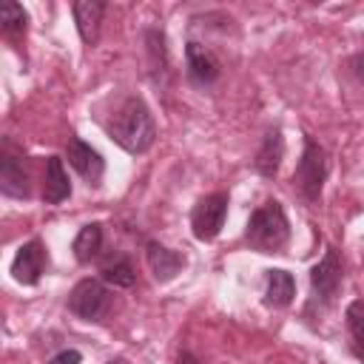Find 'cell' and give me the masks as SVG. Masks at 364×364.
<instances>
[{
    "mask_svg": "<svg viewBox=\"0 0 364 364\" xmlns=\"http://www.w3.org/2000/svg\"><path fill=\"white\" fill-rule=\"evenodd\" d=\"M111 139L128 154H145L156 139V122L142 97H128L108 119Z\"/></svg>",
    "mask_w": 364,
    "mask_h": 364,
    "instance_id": "obj_1",
    "label": "cell"
},
{
    "mask_svg": "<svg viewBox=\"0 0 364 364\" xmlns=\"http://www.w3.org/2000/svg\"><path fill=\"white\" fill-rule=\"evenodd\" d=\"M290 239V225L284 216V208L279 202H264L262 208H256L247 219L245 228V242L259 250V253H276L287 245Z\"/></svg>",
    "mask_w": 364,
    "mask_h": 364,
    "instance_id": "obj_2",
    "label": "cell"
},
{
    "mask_svg": "<svg viewBox=\"0 0 364 364\" xmlns=\"http://www.w3.org/2000/svg\"><path fill=\"white\" fill-rule=\"evenodd\" d=\"M324 176H327V156H324V148L316 142V139H304V151H301V159H299V168L293 173V182L296 188L301 191V196L307 202H316L321 196V185H324Z\"/></svg>",
    "mask_w": 364,
    "mask_h": 364,
    "instance_id": "obj_3",
    "label": "cell"
},
{
    "mask_svg": "<svg viewBox=\"0 0 364 364\" xmlns=\"http://www.w3.org/2000/svg\"><path fill=\"white\" fill-rule=\"evenodd\" d=\"M68 310L85 321H100L108 310V290L97 279H82L68 293Z\"/></svg>",
    "mask_w": 364,
    "mask_h": 364,
    "instance_id": "obj_4",
    "label": "cell"
},
{
    "mask_svg": "<svg viewBox=\"0 0 364 364\" xmlns=\"http://www.w3.org/2000/svg\"><path fill=\"white\" fill-rule=\"evenodd\" d=\"M225 213H228V193H210V196L199 199L193 208V216H191L193 236L202 242L216 239L225 225Z\"/></svg>",
    "mask_w": 364,
    "mask_h": 364,
    "instance_id": "obj_5",
    "label": "cell"
},
{
    "mask_svg": "<svg viewBox=\"0 0 364 364\" xmlns=\"http://www.w3.org/2000/svg\"><path fill=\"white\" fill-rule=\"evenodd\" d=\"M0 191L17 199L28 196V173L23 165V154L11 142H3V154H0Z\"/></svg>",
    "mask_w": 364,
    "mask_h": 364,
    "instance_id": "obj_6",
    "label": "cell"
},
{
    "mask_svg": "<svg viewBox=\"0 0 364 364\" xmlns=\"http://www.w3.org/2000/svg\"><path fill=\"white\" fill-rule=\"evenodd\" d=\"M341 262H338V253L333 247H327L324 259L310 270V284H313V296L316 301L321 304H330L338 293V284H341Z\"/></svg>",
    "mask_w": 364,
    "mask_h": 364,
    "instance_id": "obj_7",
    "label": "cell"
},
{
    "mask_svg": "<svg viewBox=\"0 0 364 364\" xmlns=\"http://www.w3.org/2000/svg\"><path fill=\"white\" fill-rule=\"evenodd\" d=\"M46 264H48V256H46V247L40 239H31L26 242L14 262H11V276L20 282V284H37L40 276L46 273Z\"/></svg>",
    "mask_w": 364,
    "mask_h": 364,
    "instance_id": "obj_8",
    "label": "cell"
},
{
    "mask_svg": "<svg viewBox=\"0 0 364 364\" xmlns=\"http://www.w3.org/2000/svg\"><path fill=\"white\" fill-rule=\"evenodd\" d=\"M68 162H71V168L88 182V185H100V179H102V171H105V162H102V156L88 145V142H82V139H77V136H71L68 139Z\"/></svg>",
    "mask_w": 364,
    "mask_h": 364,
    "instance_id": "obj_9",
    "label": "cell"
},
{
    "mask_svg": "<svg viewBox=\"0 0 364 364\" xmlns=\"http://www.w3.org/2000/svg\"><path fill=\"white\" fill-rule=\"evenodd\" d=\"M185 60H188V77L199 85H210L219 77V60L199 43H188L185 46Z\"/></svg>",
    "mask_w": 364,
    "mask_h": 364,
    "instance_id": "obj_10",
    "label": "cell"
},
{
    "mask_svg": "<svg viewBox=\"0 0 364 364\" xmlns=\"http://www.w3.org/2000/svg\"><path fill=\"white\" fill-rule=\"evenodd\" d=\"M145 259H148V267H151L156 282H171L182 270V264H185V259L176 250H171V247H165L159 242H148Z\"/></svg>",
    "mask_w": 364,
    "mask_h": 364,
    "instance_id": "obj_11",
    "label": "cell"
},
{
    "mask_svg": "<svg viewBox=\"0 0 364 364\" xmlns=\"http://www.w3.org/2000/svg\"><path fill=\"white\" fill-rule=\"evenodd\" d=\"M105 14V3L100 0H77L74 3V23L85 46H94L100 37V23Z\"/></svg>",
    "mask_w": 364,
    "mask_h": 364,
    "instance_id": "obj_12",
    "label": "cell"
},
{
    "mask_svg": "<svg viewBox=\"0 0 364 364\" xmlns=\"http://www.w3.org/2000/svg\"><path fill=\"white\" fill-rule=\"evenodd\" d=\"M71 196V182H68V173L63 168V159L60 156H48L46 159V182H43V199L48 205H60Z\"/></svg>",
    "mask_w": 364,
    "mask_h": 364,
    "instance_id": "obj_13",
    "label": "cell"
},
{
    "mask_svg": "<svg viewBox=\"0 0 364 364\" xmlns=\"http://www.w3.org/2000/svg\"><path fill=\"white\" fill-rule=\"evenodd\" d=\"M282 156H284V139H282V131L279 128H270L256 151V171L262 176H276L279 173V165H282Z\"/></svg>",
    "mask_w": 364,
    "mask_h": 364,
    "instance_id": "obj_14",
    "label": "cell"
},
{
    "mask_svg": "<svg viewBox=\"0 0 364 364\" xmlns=\"http://www.w3.org/2000/svg\"><path fill=\"white\" fill-rule=\"evenodd\" d=\"M293 296H296V282H293V276H290L287 270H267V293H264L267 304H273V307H287V304L293 301Z\"/></svg>",
    "mask_w": 364,
    "mask_h": 364,
    "instance_id": "obj_15",
    "label": "cell"
},
{
    "mask_svg": "<svg viewBox=\"0 0 364 364\" xmlns=\"http://www.w3.org/2000/svg\"><path fill=\"white\" fill-rule=\"evenodd\" d=\"M100 247H102V225H97V222L80 228V233L74 236V245H71L77 262H91L100 253Z\"/></svg>",
    "mask_w": 364,
    "mask_h": 364,
    "instance_id": "obj_16",
    "label": "cell"
},
{
    "mask_svg": "<svg viewBox=\"0 0 364 364\" xmlns=\"http://www.w3.org/2000/svg\"><path fill=\"white\" fill-rule=\"evenodd\" d=\"M102 279L108 284H114V287H134L136 273H134V264L128 259H117V262L102 267Z\"/></svg>",
    "mask_w": 364,
    "mask_h": 364,
    "instance_id": "obj_17",
    "label": "cell"
},
{
    "mask_svg": "<svg viewBox=\"0 0 364 364\" xmlns=\"http://www.w3.org/2000/svg\"><path fill=\"white\" fill-rule=\"evenodd\" d=\"M26 11H23V6L20 3H11V0H6L3 6H0V23H3V28L9 31V34H20V31H26Z\"/></svg>",
    "mask_w": 364,
    "mask_h": 364,
    "instance_id": "obj_18",
    "label": "cell"
},
{
    "mask_svg": "<svg viewBox=\"0 0 364 364\" xmlns=\"http://www.w3.org/2000/svg\"><path fill=\"white\" fill-rule=\"evenodd\" d=\"M347 324H350L353 338L361 344V355H364V301H353L347 307Z\"/></svg>",
    "mask_w": 364,
    "mask_h": 364,
    "instance_id": "obj_19",
    "label": "cell"
},
{
    "mask_svg": "<svg viewBox=\"0 0 364 364\" xmlns=\"http://www.w3.org/2000/svg\"><path fill=\"white\" fill-rule=\"evenodd\" d=\"M82 361V355L77 353V350H63V353H57L48 364H80Z\"/></svg>",
    "mask_w": 364,
    "mask_h": 364,
    "instance_id": "obj_20",
    "label": "cell"
},
{
    "mask_svg": "<svg viewBox=\"0 0 364 364\" xmlns=\"http://www.w3.org/2000/svg\"><path fill=\"white\" fill-rule=\"evenodd\" d=\"M353 74L358 77V82H364V51H358L353 57Z\"/></svg>",
    "mask_w": 364,
    "mask_h": 364,
    "instance_id": "obj_21",
    "label": "cell"
},
{
    "mask_svg": "<svg viewBox=\"0 0 364 364\" xmlns=\"http://www.w3.org/2000/svg\"><path fill=\"white\" fill-rule=\"evenodd\" d=\"M182 361H185V364H196V361H193V358H191V355H188V353H185V355H182Z\"/></svg>",
    "mask_w": 364,
    "mask_h": 364,
    "instance_id": "obj_22",
    "label": "cell"
},
{
    "mask_svg": "<svg viewBox=\"0 0 364 364\" xmlns=\"http://www.w3.org/2000/svg\"><path fill=\"white\" fill-rule=\"evenodd\" d=\"M108 364H128V361H125V358H111Z\"/></svg>",
    "mask_w": 364,
    "mask_h": 364,
    "instance_id": "obj_23",
    "label": "cell"
}]
</instances>
